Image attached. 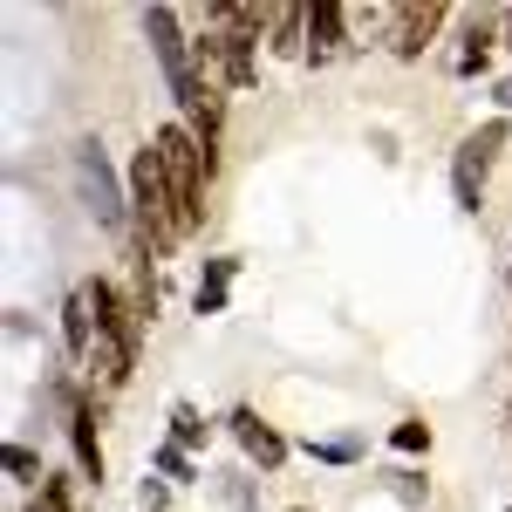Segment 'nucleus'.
Here are the masks:
<instances>
[{
	"label": "nucleus",
	"mask_w": 512,
	"mask_h": 512,
	"mask_svg": "<svg viewBox=\"0 0 512 512\" xmlns=\"http://www.w3.org/2000/svg\"><path fill=\"white\" fill-rule=\"evenodd\" d=\"M144 35H151V48H158L171 96H178V103H185V117L198 123V144L212 151V137H219V96L192 76V55H185V35H178V14H171V7H151V14H144Z\"/></svg>",
	"instance_id": "nucleus-1"
},
{
	"label": "nucleus",
	"mask_w": 512,
	"mask_h": 512,
	"mask_svg": "<svg viewBox=\"0 0 512 512\" xmlns=\"http://www.w3.org/2000/svg\"><path fill=\"white\" fill-rule=\"evenodd\" d=\"M151 151H158L164 185H171V198H178V226L192 233L198 212H205L198 198H205V171H212V151L198 144L192 130H178V123H171V130H158V144H151Z\"/></svg>",
	"instance_id": "nucleus-2"
},
{
	"label": "nucleus",
	"mask_w": 512,
	"mask_h": 512,
	"mask_svg": "<svg viewBox=\"0 0 512 512\" xmlns=\"http://www.w3.org/2000/svg\"><path fill=\"white\" fill-rule=\"evenodd\" d=\"M499 144H506V123H485V130L465 137V151H458V205L465 212H478V185H485V171L499 158Z\"/></svg>",
	"instance_id": "nucleus-3"
},
{
	"label": "nucleus",
	"mask_w": 512,
	"mask_h": 512,
	"mask_svg": "<svg viewBox=\"0 0 512 512\" xmlns=\"http://www.w3.org/2000/svg\"><path fill=\"white\" fill-rule=\"evenodd\" d=\"M76 178H82V198H89L96 226H117V219H123V198H117V178H110V164H103L96 144H82V151H76Z\"/></svg>",
	"instance_id": "nucleus-4"
},
{
	"label": "nucleus",
	"mask_w": 512,
	"mask_h": 512,
	"mask_svg": "<svg viewBox=\"0 0 512 512\" xmlns=\"http://www.w3.org/2000/svg\"><path fill=\"white\" fill-rule=\"evenodd\" d=\"M437 21H444V0H410V7H396L390 48L403 55V62H417V55H424V41L437 35Z\"/></svg>",
	"instance_id": "nucleus-5"
},
{
	"label": "nucleus",
	"mask_w": 512,
	"mask_h": 512,
	"mask_svg": "<svg viewBox=\"0 0 512 512\" xmlns=\"http://www.w3.org/2000/svg\"><path fill=\"white\" fill-rule=\"evenodd\" d=\"M342 28H349V7H342V0H315V7H308V55L328 62V55L342 48Z\"/></svg>",
	"instance_id": "nucleus-6"
},
{
	"label": "nucleus",
	"mask_w": 512,
	"mask_h": 512,
	"mask_svg": "<svg viewBox=\"0 0 512 512\" xmlns=\"http://www.w3.org/2000/svg\"><path fill=\"white\" fill-rule=\"evenodd\" d=\"M233 431H239V444H246V458H253V465H267V472H274L280 458H287V444H280L253 410H233Z\"/></svg>",
	"instance_id": "nucleus-7"
},
{
	"label": "nucleus",
	"mask_w": 512,
	"mask_h": 512,
	"mask_svg": "<svg viewBox=\"0 0 512 512\" xmlns=\"http://www.w3.org/2000/svg\"><path fill=\"white\" fill-rule=\"evenodd\" d=\"M62 328H69V349L89 362V349H96V301H89V287H76V294H69V308H62Z\"/></svg>",
	"instance_id": "nucleus-8"
},
{
	"label": "nucleus",
	"mask_w": 512,
	"mask_h": 512,
	"mask_svg": "<svg viewBox=\"0 0 512 512\" xmlns=\"http://www.w3.org/2000/svg\"><path fill=\"white\" fill-rule=\"evenodd\" d=\"M267 28H274V55H308V7H274L267 14Z\"/></svg>",
	"instance_id": "nucleus-9"
},
{
	"label": "nucleus",
	"mask_w": 512,
	"mask_h": 512,
	"mask_svg": "<svg viewBox=\"0 0 512 512\" xmlns=\"http://www.w3.org/2000/svg\"><path fill=\"white\" fill-rule=\"evenodd\" d=\"M226 280H233V260H212L205 280H198V315H219L226 308Z\"/></svg>",
	"instance_id": "nucleus-10"
},
{
	"label": "nucleus",
	"mask_w": 512,
	"mask_h": 512,
	"mask_svg": "<svg viewBox=\"0 0 512 512\" xmlns=\"http://www.w3.org/2000/svg\"><path fill=\"white\" fill-rule=\"evenodd\" d=\"M76 458L89 478H103V451H96V431H89V410H76Z\"/></svg>",
	"instance_id": "nucleus-11"
},
{
	"label": "nucleus",
	"mask_w": 512,
	"mask_h": 512,
	"mask_svg": "<svg viewBox=\"0 0 512 512\" xmlns=\"http://www.w3.org/2000/svg\"><path fill=\"white\" fill-rule=\"evenodd\" d=\"M198 437H205V417H198L192 403H178V410H171V444L185 451V444H198Z\"/></svg>",
	"instance_id": "nucleus-12"
},
{
	"label": "nucleus",
	"mask_w": 512,
	"mask_h": 512,
	"mask_svg": "<svg viewBox=\"0 0 512 512\" xmlns=\"http://www.w3.org/2000/svg\"><path fill=\"white\" fill-rule=\"evenodd\" d=\"M390 444H396V451H431V431H424V424H396Z\"/></svg>",
	"instance_id": "nucleus-13"
},
{
	"label": "nucleus",
	"mask_w": 512,
	"mask_h": 512,
	"mask_svg": "<svg viewBox=\"0 0 512 512\" xmlns=\"http://www.w3.org/2000/svg\"><path fill=\"white\" fill-rule=\"evenodd\" d=\"M28 512H69L62 485H55V478H41V492H35V506H28Z\"/></svg>",
	"instance_id": "nucleus-14"
},
{
	"label": "nucleus",
	"mask_w": 512,
	"mask_h": 512,
	"mask_svg": "<svg viewBox=\"0 0 512 512\" xmlns=\"http://www.w3.org/2000/svg\"><path fill=\"white\" fill-rule=\"evenodd\" d=\"M7 472L14 478H35L41 465H35V451H21V444H7Z\"/></svg>",
	"instance_id": "nucleus-15"
},
{
	"label": "nucleus",
	"mask_w": 512,
	"mask_h": 512,
	"mask_svg": "<svg viewBox=\"0 0 512 512\" xmlns=\"http://www.w3.org/2000/svg\"><path fill=\"white\" fill-rule=\"evenodd\" d=\"M158 472H171V478H185V472H192V465H185V451H178V444H164V451H158Z\"/></svg>",
	"instance_id": "nucleus-16"
},
{
	"label": "nucleus",
	"mask_w": 512,
	"mask_h": 512,
	"mask_svg": "<svg viewBox=\"0 0 512 512\" xmlns=\"http://www.w3.org/2000/svg\"><path fill=\"white\" fill-rule=\"evenodd\" d=\"M294 512H308V506H294Z\"/></svg>",
	"instance_id": "nucleus-17"
},
{
	"label": "nucleus",
	"mask_w": 512,
	"mask_h": 512,
	"mask_svg": "<svg viewBox=\"0 0 512 512\" xmlns=\"http://www.w3.org/2000/svg\"><path fill=\"white\" fill-rule=\"evenodd\" d=\"M506 48H512V35H506Z\"/></svg>",
	"instance_id": "nucleus-18"
}]
</instances>
